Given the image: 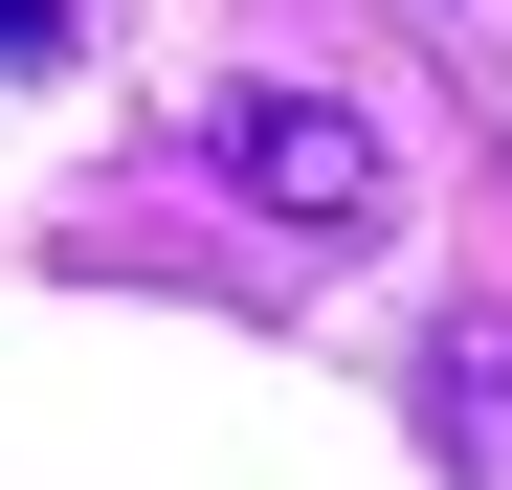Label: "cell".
I'll return each instance as SVG.
<instances>
[{
    "mask_svg": "<svg viewBox=\"0 0 512 490\" xmlns=\"http://www.w3.org/2000/svg\"><path fill=\"white\" fill-rule=\"evenodd\" d=\"M201 156H223L268 223H312V245H357V223H379V134L334 112V90H223V112H201Z\"/></svg>",
    "mask_w": 512,
    "mask_h": 490,
    "instance_id": "cell-1",
    "label": "cell"
},
{
    "mask_svg": "<svg viewBox=\"0 0 512 490\" xmlns=\"http://www.w3.org/2000/svg\"><path fill=\"white\" fill-rule=\"evenodd\" d=\"M0 67H67V23H45V0H0Z\"/></svg>",
    "mask_w": 512,
    "mask_h": 490,
    "instance_id": "cell-2",
    "label": "cell"
}]
</instances>
